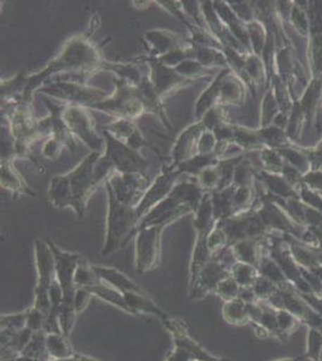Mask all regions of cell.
Instances as JSON below:
<instances>
[{
	"instance_id": "1",
	"label": "cell",
	"mask_w": 322,
	"mask_h": 361,
	"mask_svg": "<svg viewBox=\"0 0 322 361\" xmlns=\"http://www.w3.org/2000/svg\"><path fill=\"white\" fill-rule=\"evenodd\" d=\"M104 63L105 59L102 58L100 51L87 34L71 37L63 46L61 52L44 69L37 74L29 75L25 100L32 102L34 90L44 86L46 81L54 75L66 73L90 76V74L102 70Z\"/></svg>"
},
{
	"instance_id": "2",
	"label": "cell",
	"mask_w": 322,
	"mask_h": 361,
	"mask_svg": "<svg viewBox=\"0 0 322 361\" xmlns=\"http://www.w3.org/2000/svg\"><path fill=\"white\" fill-rule=\"evenodd\" d=\"M100 156L101 152H90L73 171L52 178L49 197L54 207H71L78 218L85 217L87 204L100 185L95 180V164Z\"/></svg>"
},
{
	"instance_id": "3",
	"label": "cell",
	"mask_w": 322,
	"mask_h": 361,
	"mask_svg": "<svg viewBox=\"0 0 322 361\" xmlns=\"http://www.w3.org/2000/svg\"><path fill=\"white\" fill-rule=\"evenodd\" d=\"M204 193L197 180H178L170 195L141 219L137 229L151 226L166 228L185 214H195Z\"/></svg>"
},
{
	"instance_id": "4",
	"label": "cell",
	"mask_w": 322,
	"mask_h": 361,
	"mask_svg": "<svg viewBox=\"0 0 322 361\" xmlns=\"http://www.w3.org/2000/svg\"><path fill=\"white\" fill-rule=\"evenodd\" d=\"M107 194L106 236L102 247V257L112 255L125 246L136 236L139 219L132 206L119 202L109 183H105Z\"/></svg>"
},
{
	"instance_id": "5",
	"label": "cell",
	"mask_w": 322,
	"mask_h": 361,
	"mask_svg": "<svg viewBox=\"0 0 322 361\" xmlns=\"http://www.w3.org/2000/svg\"><path fill=\"white\" fill-rule=\"evenodd\" d=\"M37 94L46 95L54 100H61L66 105H80L88 109L110 97V93L106 90L89 86L80 80L68 78H56L52 82H46L37 90Z\"/></svg>"
},
{
	"instance_id": "6",
	"label": "cell",
	"mask_w": 322,
	"mask_h": 361,
	"mask_svg": "<svg viewBox=\"0 0 322 361\" xmlns=\"http://www.w3.org/2000/svg\"><path fill=\"white\" fill-rule=\"evenodd\" d=\"M114 92L110 97L100 103L90 107V110H98L116 118H128L136 121L141 116L147 114L143 105L137 87L131 86L130 83L118 78H113Z\"/></svg>"
},
{
	"instance_id": "7",
	"label": "cell",
	"mask_w": 322,
	"mask_h": 361,
	"mask_svg": "<svg viewBox=\"0 0 322 361\" xmlns=\"http://www.w3.org/2000/svg\"><path fill=\"white\" fill-rule=\"evenodd\" d=\"M6 122L15 139L16 157L28 156L33 145L44 139L39 132V118L34 116L32 103L28 100L13 105Z\"/></svg>"
},
{
	"instance_id": "8",
	"label": "cell",
	"mask_w": 322,
	"mask_h": 361,
	"mask_svg": "<svg viewBox=\"0 0 322 361\" xmlns=\"http://www.w3.org/2000/svg\"><path fill=\"white\" fill-rule=\"evenodd\" d=\"M236 263L231 248H225L213 255L211 262L201 270L195 282L190 286V299H204L209 293L214 292L219 283L231 276V269Z\"/></svg>"
},
{
	"instance_id": "9",
	"label": "cell",
	"mask_w": 322,
	"mask_h": 361,
	"mask_svg": "<svg viewBox=\"0 0 322 361\" xmlns=\"http://www.w3.org/2000/svg\"><path fill=\"white\" fill-rule=\"evenodd\" d=\"M102 136L105 139V151L101 153V158L114 173H144L148 161L140 151L123 144L106 130L102 132Z\"/></svg>"
},
{
	"instance_id": "10",
	"label": "cell",
	"mask_w": 322,
	"mask_h": 361,
	"mask_svg": "<svg viewBox=\"0 0 322 361\" xmlns=\"http://www.w3.org/2000/svg\"><path fill=\"white\" fill-rule=\"evenodd\" d=\"M63 118L75 137L81 140L92 152L105 151V139L97 130V122L90 109L80 105H66Z\"/></svg>"
},
{
	"instance_id": "11",
	"label": "cell",
	"mask_w": 322,
	"mask_h": 361,
	"mask_svg": "<svg viewBox=\"0 0 322 361\" xmlns=\"http://www.w3.org/2000/svg\"><path fill=\"white\" fill-rule=\"evenodd\" d=\"M173 338L175 349L165 361H218L219 357L209 354L188 333L183 320L168 318L163 322Z\"/></svg>"
},
{
	"instance_id": "12",
	"label": "cell",
	"mask_w": 322,
	"mask_h": 361,
	"mask_svg": "<svg viewBox=\"0 0 322 361\" xmlns=\"http://www.w3.org/2000/svg\"><path fill=\"white\" fill-rule=\"evenodd\" d=\"M163 226H146L140 228L136 233L135 247V264L136 271L143 275L159 267L160 252H161V235Z\"/></svg>"
},
{
	"instance_id": "13",
	"label": "cell",
	"mask_w": 322,
	"mask_h": 361,
	"mask_svg": "<svg viewBox=\"0 0 322 361\" xmlns=\"http://www.w3.org/2000/svg\"><path fill=\"white\" fill-rule=\"evenodd\" d=\"M183 173V170L180 168V165H163L159 175L154 180H151L147 192L135 207L139 223L154 206L158 205L170 195L175 183L180 180V175Z\"/></svg>"
},
{
	"instance_id": "14",
	"label": "cell",
	"mask_w": 322,
	"mask_h": 361,
	"mask_svg": "<svg viewBox=\"0 0 322 361\" xmlns=\"http://www.w3.org/2000/svg\"><path fill=\"white\" fill-rule=\"evenodd\" d=\"M271 306L277 310H286L297 317L301 323L306 324L308 328L318 329L322 333V316L316 312L314 308L310 307L306 300L295 289H280L278 294L267 301Z\"/></svg>"
},
{
	"instance_id": "15",
	"label": "cell",
	"mask_w": 322,
	"mask_h": 361,
	"mask_svg": "<svg viewBox=\"0 0 322 361\" xmlns=\"http://www.w3.org/2000/svg\"><path fill=\"white\" fill-rule=\"evenodd\" d=\"M119 202L136 207L151 185L146 173H113L106 180Z\"/></svg>"
},
{
	"instance_id": "16",
	"label": "cell",
	"mask_w": 322,
	"mask_h": 361,
	"mask_svg": "<svg viewBox=\"0 0 322 361\" xmlns=\"http://www.w3.org/2000/svg\"><path fill=\"white\" fill-rule=\"evenodd\" d=\"M132 62L146 63L149 66L148 78L154 87L155 92L159 94L160 98L165 99L172 94L175 90L184 88L192 85V81L183 78L178 74L173 68H168L158 62L156 59L151 57H142L135 59Z\"/></svg>"
},
{
	"instance_id": "17",
	"label": "cell",
	"mask_w": 322,
	"mask_h": 361,
	"mask_svg": "<svg viewBox=\"0 0 322 361\" xmlns=\"http://www.w3.org/2000/svg\"><path fill=\"white\" fill-rule=\"evenodd\" d=\"M56 262V277L64 292V304L74 305L75 294L78 287L75 286V274L82 258L78 255L64 252L54 243H49Z\"/></svg>"
},
{
	"instance_id": "18",
	"label": "cell",
	"mask_w": 322,
	"mask_h": 361,
	"mask_svg": "<svg viewBox=\"0 0 322 361\" xmlns=\"http://www.w3.org/2000/svg\"><path fill=\"white\" fill-rule=\"evenodd\" d=\"M34 255L37 265V283L35 292H49L51 284L56 277V262L52 248L49 241L35 240L34 241Z\"/></svg>"
},
{
	"instance_id": "19",
	"label": "cell",
	"mask_w": 322,
	"mask_h": 361,
	"mask_svg": "<svg viewBox=\"0 0 322 361\" xmlns=\"http://www.w3.org/2000/svg\"><path fill=\"white\" fill-rule=\"evenodd\" d=\"M142 42L149 57L159 58L180 49L187 42L178 33L168 29H151L143 33Z\"/></svg>"
},
{
	"instance_id": "20",
	"label": "cell",
	"mask_w": 322,
	"mask_h": 361,
	"mask_svg": "<svg viewBox=\"0 0 322 361\" xmlns=\"http://www.w3.org/2000/svg\"><path fill=\"white\" fill-rule=\"evenodd\" d=\"M204 130H206V128L202 122H195L180 133L172 147V164H182L197 154L199 139Z\"/></svg>"
},
{
	"instance_id": "21",
	"label": "cell",
	"mask_w": 322,
	"mask_h": 361,
	"mask_svg": "<svg viewBox=\"0 0 322 361\" xmlns=\"http://www.w3.org/2000/svg\"><path fill=\"white\" fill-rule=\"evenodd\" d=\"M104 130L110 133L113 137L135 151H140L143 146H146V139L137 123L132 119L116 118L106 124Z\"/></svg>"
},
{
	"instance_id": "22",
	"label": "cell",
	"mask_w": 322,
	"mask_h": 361,
	"mask_svg": "<svg viewBox=\"0 0 322 361\" xmlns=\"http://www.w3.org/2000/svg\"><path fill=\"white\" fill-rule=\"evenodd\" d=\"M137 93H139L141 102L144 105L146 112L156 116L163 122L165 128L171 130V123H170L166 111L163 109V99L160 98L159 94L155 92L154 87L151 85L148 75L144 76L142 82L137 87Z\"/></svg>"
},
{
	"instance_id": "23",
	"label": "cell",
	"mask_w": 322,
	"mask_h": 361,
	"mask_svg": "<svg viewBox=\"0 0 322 361\" xmlns=\"http://www.w3.org/2000/svg\"><path fill=\"white\" fill-rule=\"evenodd\" d=\"M231 71L230 68L228 69H221L216 78L213 80L212 82L209 83V86L201 93L200 97L197 99L195 105V122H200L201 119L204 118V116L207 112L219 104V99H221V83L224 80L225 76Z\"/></svg>"
},
{
	"instance_id": "24",
	"label": "cell",
	"mask_w": 322,
	"mask_h": 361,
	"mask_svg": "<svg viewBox=\"0 0 322 361\" xmlns=\"http://www.w3.org/2000/svg\"><path fill=\"white\" fill-rule=\"evenodd\" d=\"M95 274L98 275L101 282L109 284L111 287L117 289L122 294L127 293H146L142 288H140L134 281H131L128 276L124 275L123 272L114 269V267H99L93 265Z\"/></svg>"
},
{
	"instance_id": "25",
	"label": "cell",
	"mask_w": 322,
	"mask_h": 361,
	"mask_svg": "<svg viewBox=\"0 0 322 361\" xmlns=\"http://www.w3.org/2000/svg\"><path fill=\"white\" fill-rule=\"evenodd\" d=\"M0 182H1L3 188L8 189L13 193L34 195L33 190L28 188V185H25L23 177L20 176V173L15 168L13 160H1Z\"/></svg>"
},
{
	"instance_id": "26",
	"label": "cell",
	"mask_w": 322,
	"mask_h": 361,
	"mask_svg": "<svg viewBox=\"0 0 322 361\" xmlns=\"http://www.w3.org/2000/svg\"><path fill=\"white\" fill-rule=\"evenodd\" d=\"M123 295H124V299L127 301V305L130 308L132 314L147 313V314H153V316L158 317L161 322H165L168 318H170L148 296L147 293H127V294H123Z\"/></svg>"
},
{
	"instance_id": "27",
	"label": "cell",
	"mask_w": 322,
	"mask_h": 361,
	"mask_svg": "<svg viewBox=\"0 0 322 361\" xmlns=\"http://www.w3.org/2000/svg\"><path fill=\"white\" fill-rule=\"evenodd\" d=\"M231 248L233 258L236 259L238 263L249 264L257 267L262 255L261 245L259 243L257 238H245L235 243Z\"/></svg>"
},
{
	"instance_id": "28",
	"label": "cell",
	"mask_w": 322,
	"mask_h": 361,
	"mask_svg": "<svg viewBox=\"0 0 322 361\" xmlns=\"http://www.w3.org/2000/svg\"><path fill=\"white\" fill-rule=\"evenodd\" d=\"M102 70L111 71L114 74V78L124 80L125 82L130 83L131 86L139 87L143 81L146 75L141 73V70L137 68L136 63L132 62H107L105 61Z\"/></svg>"
},
{
	"instance_id": "29",
	"label": "cell",
	"mask_w": 322,
	"mask_h": 361,
	"mask_svg": "<svg viewBox=\"0 0 322 361\" xmlns=\"http://www.w3.org/2000/svg\"><path fill=\"white\" fill-rule=\"evenodd\" d=\"M256 267L260 275L269 279L271 282H273V283L275 284L278 288H280L282 290L283 289L294 288L291 286L289 281H287V279H286L282 269L274 262V259L272 258L271 255H262Z\"/></svg>"
},
{
	"instance_id": "30",
	"label": "cell",
	"mask_w": 322,
	"mask_h": 361,
	"mask_svg": "<svg viewBox=\"0 0 322 361\" xmlns=\"http://www.w3.org/2000/svg\"><path fill=\"white\" fill-rule=\"evenodd\" d=\"M244 97V87L242 85V81L233 75V70L225 76L221 83V99L219 104L226 105V104L241 103L242 99Z\"/></svg>"
},
{
	"instance_id": "31",
	"label": "cell",
	"mask_w": 322,
	"mask_h": 361,
	"mask_svg": "<svg viewBox=\"0 0 322 361\" xmlns=\"http://www.w3.org/2000/svg\"><path fill=\"white\" fill-rule=\"evenodd\" d=\"M194 47H195V58L202 66L212 70L216 68L228 69V59L225 57L223 49L206 47V46H194Z\"/></svg>"
},
{
	"instance_id": "32",
	"label": "cell",
	"mask_w": 322,
	"mask_h": 361,
	"mask_svg": "<svg viewBox=\"0 0 322 361\" xmlns=\"http://www.w3.org/2000/svg\"><path fill=\"white\" fill-rule=\"evenodd\" d=\"M223 317L228 324L245 325L249 323L248 304L243 300L237 298L233 301H228L223 307Z\"/></svg>"
},
{
	"instance_id": "33",
	"label": "cell",
	"mask_w": 322,
	"mask_h": 361,
	"mask_svg": "<svg viewBox=\"0 0 322 361\" xmlns=\"http://www.w3.org/2000/svg\"><path fill=\"white\" fill-rule=\"evenodd\" d=\"M88 290L93 294V296H98L99 299L104 300V301H106L109 304L113 305L116 307L120 308L124 312L132 314L122 293L118 292L117 289H114V288L111 287L109 284L101 282V283H99L98 286L88 288Z\"/></svg>"
},
{
	"instance_id": "34",
	"label": "cell",
	"mask_w": 322,
	"mask_h": 361,
	"mask_svg": "<svg viewBox=\"0 0 322 361\" xmlns=\"http://www.w3.org/2000/svg\"><path fill=\"white\" fill-rule=\"evenodd\" d=\"M46 340H47V333L45 330L34 333L33 336L28 342V345H25V348L23 349L22 355L33 357L35 360L39 361L52 360L49 357V350H47Z\"/></svg>"
},
{
	"instance_id": "35",
	"label": "cell",
	"mask_w": 322,
	"mask_h": 361,
	"mask_svg": "<svg viewBox=\"0 0 322 361\" xmlns=\"http://www.w3.org/2000/svg\"><path fill=\"white\" fill-rule=\"evenodd\" d=\"M46 343L51 359H66L75 354L68 337L64 336L63 334H47Z\"/></svg>"
},
{
	"instance_id": "36",
	"label": "cell",
	"mask_w": 322,
	"mask_h": 361,
	"mask_svg": "<svg viewBox=\"0 0 322 361\" xmlns=\"http://www.w3.org/2000/svg\"><path fill=\"white\" fill-rule=\"evenodd\" d=\"M175 69L178 74L182 75L187 80H190L192 82L204 76H211L214 73V70L202 66L196 58L185 59L184 62L180 63V66H175Z\"/></svg>"
},
{
	"instance_id": "37",
	"label": "cell",
	"mask_w": 322,
	"mask_h": 361,
	"mask_svg": "<svg viewBox=\"0 0 322 361\" xmlns=\"http://www.w3.org/2000/svg\"><path fill=\"white\" fill-rule=\"evenodd\" d=\"M231 275L236 279L237 283L240 284V287L250 288L253 287L254 283L256 282L260 274L256 267L237 262L231 269Z\"/></svg>"
},
{
	"instance_id": "38",
	"label": "cell",
	"mask_w": 322,
	"mask_h": 361,
	"mask_svg": "<svg viewBox=\"0 0 322 361\" xmlns=\"http://www.w3.org/2000/svg\"><path fill=\"white\" fill-rule=\"evenodd\" d=\"M218 161H219V159L216 156V153H213V154H196L192 159L180 164V168L183 170L184 173H189V175L196 177L204 169L218 164Z\"/></svg>"
},
{
	"instance_id": "39",
	"label": "cell",
	"mask_w": 322,
	"mask_h": 361,
	"mask_svg": "<svg viewBox=\"0 0 322 361\" xmlns=\"http://www.w3.org/2000/svg\"><path fill=\"white\" fill-rule=\"evenodd\" d=\"M101 283V279L95 274L93 265L87 263L85 259H82L78 265L76 274H75V286L78 288H92Z\"/></svg>"
},
{
	"instance_id": "40",
	"label": "cell",
	"mask_w": 322,
	"mask_h": 361,
	"mask_svg": "<svg viewBox=\"0 0 322 361\" xmlns=\"http://www.w3.org/2000/svg\"><path fill=\"white\" fill-rule=\"evenodd\" d=\"M277 320L282 342L289 340V337L297 330L299 325L302 324L297 317H295L292 313L283 308L277 310Z\"/></svg>"
},
{
	"instance_id": "41",
	"label": "cell",
	"mask_w": 322,
	"mask_h": 361,
	"mask_svg": "<svg viewBox=\"0 0 322 361\" xmlns=\"http://www.w3.org/2000/svg\"><path fill=\"white\" fill-rule=\"evenodd\" d=\"M195 178L204 192H216L221 187V170L216 164L204 169Z\"/></svg>"
},
{
	"instance_id": "42",
	"label": "cell",
	"mask_w": 322,
	"mask_h": 361,
	"mask_svg": "<svg viewBox=\"0 0 322 361\" xmlns=\"http://www.w3.org/2000/svg\"><path fill=\"white\" fill-rule=\"evenodd\" d=\"M78 313L75 310L74 305L64 304L61 305L58 312V319H59V326H61V334L69 338L71 331L74 329L76 316Z\"/></svg>"
},
{
	"instance_id": "43",
	"label": "cell",
	"mask_w": 322,
	"mask_h": 361,
	"mask_svg": "<svg viewBox=\"0 0 322 361\" xmlns=\"http://www.w3.org/2000/svg\"><path fill=\"white\" fill-rule=\"evenodd\" d=\"M322 352V333L318 329L308 328L304 357L311 361H320Z\"/></svg>"
},
{
	"instance_id": "44",
	"label": "cell",
	"mask_w": 322,
	"mask_h": 361,
	"mask_svg": "<svg viewBox=\"0 0 322 361\" xmlns=\"http://www.w3.org/2000/svg\"><path fill=\"white\" fill-rule=\"evenodd\" d=\"M200 122H202L204 128L211 132H214L216 128L228 123V119L225 116L224 105H221V104L216 105L204 116V118L201 119Z\"/></svg>"
},
{
	"instance_id": "45",
	"label": "cell",
	"mask_w": 322,
	"mask_h": 361,
	"mask_svg": "<svg viewBox=\"0 0 322 361\" xmlns=\"http://www.w3.org/2000/svg\"><path fill=\"white\" fill-rule=\"evenodd\" d=\"M216 295L224 300L225 302L228 301H233V300L237 299L240 296L241 293V287L240 284L237 283L236 279H233V275L224 279L219 286L216 288L214 290Z\"/></svg>"
},
{
	"instance_id": "46",
	"label": "cell",
	"mask_w": 322,
	"mask_h": 361,
	"mask_svg": "<svg viewBox=\"0 0 322 361\" xmlns=\"http://www.w3.org/2000/svg\"><path fill=\"white\" fill-rule=\"evenodd\" d=\"M253 289L255 294H256L257 299L262 300V301H268L280 290V288H278L273 282H271L269 279L261 275L257 277L256 282L254 283Z\"/></svg>"
},
{
	"instance_id": "47",
	"label": "cell",
	"mask_w": 322,
	"mask_h": 361,
	"mask_svg": "<svg viewBox=\"0 0 322 361\" xmlns=\"http://www.w3.org/2000/svg\"><path fill=\"white\" fill-rule=\"evenodd\" d=\"M209 248L212 252L213 255L219 253L221 250H224L225 248H228V235L225 233V230L221 228L219 224H216L213 228L211 234L209 235Z\"/></svg>"
},
{
	"instance_id": "48",
	"label": "cell",
	"mask_w": 322,
	"mask_h": 361,
	"mask_svg": "<svg viewBox=\"0 0 322 361\" xmlns=\"http://www.w3.org/2000/svg\"><path fill=\"white\" fill-rule=\"evenodd\" d=\"M0 326L13 331H20L22 329L27 328V311L16 314H1Z\"/></svg>"
},
{
	"instance_id": "49",
	"label": "cell",
	"mask_w": 322,
	"mask_h": 361,
	"mask_svg": "<svg viewBox=\"0 0 322 361\" xmlns=\"http://www.w3.org/2000/svg\"><path fill=\"white\" fill-rule=\"evenodd\" d=\"M233 142H236L237 145H240L242 148H249L257 144L259 137L256 134H254L253 132H250L245 128L237 127V126H233Z\"/></svg>"
},
{
	"instance_id": "50",
	"label": "cell",
	"mask_w": 322,
	"mask_h": 361,
	"mask_svg": "<svg viewBox=\"0 0 322 361\" xmlns=\"http://www.w3.org/2000/svg\"><path fill=\"white\" fill-rule=\"evenodd\" d=\"M46 319L47 316L37 308L30 307L27 310V328L30 329L33 333L45 329Z\"/></svg>"
},
{
	"instance_id": "51",
	"label": "cell",
	"mask_w": 322,
	"mask_h": 361,
	"mask_svg": "<svg viewBox=\"0 0 322 361\" xmlns=\"http://www.w3.org/2000/svg\"><path fill=\"white\" fill-rule=\"evenodd\" d=\"M216 146H218V140L214 133L206 129L199 139L197 154H213L216 152Z\"/></svg>"
},
{
	"instance_id": "52",
	"label": "cell",
	"mask_w": 322,
	"mask_h": 361,
	"mask_svg": "<svg viewBox=\"0 0 322 361\" xmlns=\"http://www.w3.org/2000/svg\"><path fill=\"white\" fill-rule=\"evenodd\" d=\"M156 4H159L161 8H165L172 16L177 17L178 20L183 22L184 25L189 21L187 13L184 11L183 1H175V0H158Z\"/></svg>"
},
{
	"instance_id": "53",
	"label": "cell",
	"mask_w": 322,
	"mask_h": 361,
	"mask_svg": "<svg viewBox=\"0 0 322 361\" xmlns=\"http://www.w3.org/2000/svg\"><path fill=\"white\" fill-rule=\"evenodd\" d=\"M63 148L64 146L58 140L54 137H49L42 146V156L47 159L57 160L61 157Z\"/></svg>"
},
{
	"instance_id": "54",
	"label": "cell",
	"mask_w": 322,
	"mask_h": 361,
	"mask_svg": "<svg viewBox=\"0 0 322 361\" xmlns=\"http://www.w3.org/2000/svg\"><path fill=\"white\" fill-rule=\"evenodd\" d=\"M93 294L87 289V288H78L76 294H75L74 306L76 312L81 313L82 311L86 310L87 306L89 304Z\"/></svg>"
},
{
	"instance_id": "55",
	"label": "cell",
	"mask_w": 322,
	"mask_h": 361,
	"mask_svg": "<svg viewBox=\"0 0 322 361\" xmlns=\"http://www.w3.org/2000/svg\"><path fill=\"white\" fill-rule=\"evenodd\" d=\"M299 294L309 304L310 307L314 308L315 311L322 316V296L315 295L313 293H299Z\"/></svg>"
},
{
	"instance_id": "56",
	"label": "cell",
	"mask_w": 322,
	"mask_h": 361,
	"mask_svg": "<svg viewBox=\"0 0 322 361\" xmlns=\"http://www.w3.org/2000/svg\"><path fill=\"white\" fill-rule=\"evenodd\" d=\"M238 298L243 300L247 304H255V302L259 301L256 294L254 292L253 287L241 288V293H240Z\"/></svg>"
},
{
	"instance_id": "57",
	"label": "cell",
	"mask_w": 322,
	"mask_h": 361,
	"mask_svg": "<svg viewBox=\"0 0 322 361\" xmlns=\"http://www.w3.org/2000/svg\"><path fill=\"white\" fill-rule=\"evenodd\" d=\"M49 361H99L94 357H87V355H82V354L75 353L73 357H66V359H52Z\"/></svg>"
},
{
	"instance_id": "58",
	"label": "cell",
	"mask_w": 322,
	"mask_h": 361,
	"mask_svg": "<svg viewBox=\"0 0 322 361\" xmlns=\"http://www.w3.org/2000/svg\"><path fill=\"white\" fill-rule=\"evenodd\" d=\"M8 361H39V360H35V359H33V357H25V355H22V354H20V355H17L16 357H13V359H11V360H8Z\"/></svg>"
},
{
	"instance_id": "59",
	"label": "cell",
	"mask_w": 322,
	"mask_h": 361,
	"mask_svg": "<svg viewBox=\"0 0 322 361\" xmlns=\"http://www.w3.org/2000/svg\"><path fill=\"white\" fill-rule=\"evenodd\" d=\"M303 359H306V357H304V355H302V357H284V359H279V360L275 361H302Z\"/></svg>"
},
{
	"instance_id": "60",
	"label": "cell",
	"mask_w": 322,
	"mask_h": 361,
	"mask_svg": "<svg viewBox=\"0 0 322 361\" xmlns=\"http://www.w3.org/2000/svg\"><path fill=\"white\" fill-rule=\"evenodd\" d=\"M218 361H230V357H219Z\"/></svg>"
},
{
	"instance_id": "61",
	"label": "cell",
	"mask_w": 322,
	"mask_h": 361,
	"mask_svg": "<svg viewBox=\"0 0 322 361\" xmlns=\"http://www.w3.org/2000/svg\"><path fill=\"white\" fill-rule=\"evenodd\" d=\"M320 361H322V352H321V357H320Z\"/></svg>"
}]
</instances>
